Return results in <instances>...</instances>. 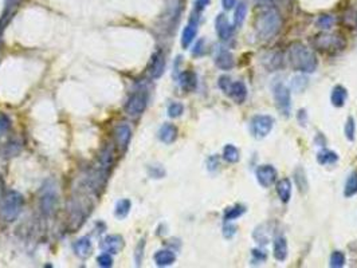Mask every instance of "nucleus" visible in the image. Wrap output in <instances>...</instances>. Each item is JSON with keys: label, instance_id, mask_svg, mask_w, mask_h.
Returning a JSON list of instances; mask_svg holds the SVG:
<instances>
[{"label": "nucleus", "instance_id": "obj_19", "mask_svg": "<svg viewBox=\"0 0 357 268\" xmlns=\"http://www.w3.org/2000/svg\"><path fill=\"white\" fill-rule=\"evenodd\" d=\"M179 130L173 124H164L158 130V138L164 143L175 142L177 138Z\"/></svg>", "mask_w": 357, "mask_h": 268}, {"label": "nucleus", "instance_id": "obj_3", "mask_svg": "<svg viewBox=\"0 0 357 268\" xmlns=\"http://www.w3.org/2000/svg\"><path fill=\"white\" fill-rule=\"evenodd\" d=\"M313 46L315 50L321 51L324 54H334L340 52L347 47L345 39L336 34H320L313 39Z\"/></svg>", "mask_w": 357, "mask_h": 268}, {"label": "nucleus", "instance_id": "obj_30", "mask_svg": "<svg viewBox=\"0 0 357 268\" xmlns=\"http://www.w3.org/2000/svg\"><path fill=\"white\" fill-rule=\"evenodd\" d=\"M294 181H296L298 189L301 190V192H306L307 188H309V184H307V180H306L305 171L301 169V168H298V169H296V172H294Z\"/></svg>", "mask_w": 357, "mask_h": 268}, {"label": "nucleus", "instance_id": "obj_10", "mask_svg": "<svg viewBox=\"0 0 357 268\" xmlns=\"http://www.w3.org/2000/svg\"><path fill=\"white\" fill-rule=\"evenodd\" d=\"M215 28H216V34L220 41L223 42H228L231 41L234 37V26L228 22L227 16L224 14H219L215 19Z\"/></svg>", "mask_w": 357, "mask_h": 268}, {"label": "nucleus", "instance_id": "obj_33", "mask_svg": "<svg viewBox=\"0 0 357 268\" xmlns=\"http://www.w3.org/2000/svg\"><path fill=\"white\" fill-rule=\"evenodd\" d=\"M345 264V255L341 251H334L330 255V267L332 268H341Z\"/></svg>", "mask_w": 357, "mask_h": 268}, {"label": "nucleus", "instance_id": "obj_32", "mask_svg": "<svg viewBox=\"0 0 357 268\" xmlns=\"http://www.w3.org/2000/svg\"><path fill=\"white\" fill-rule=\"evenodd\" d=\"M344 133H345V137H347V139H349V141L355 139L356 124H355V118H353V117H348V118H347V122H345V126H344Z\"/></svg>", "mask_w": 357, "mask_h": 268}, {"label": "nucleus", "instance_id": "obj_13", "mask_svg": "<svg viewBox=\"0 0 357 268\" xmlns=\"http://www.w3.org/2000/svg\"><path fill=\"white\" fill-rule=\"evenodd\" d=\"M101 248L103 250V252H107L110 255L118 254L124 248V239L120 235L106 236L101 243Z\"/></svg>", "mask_w": 357, "mask_h": 268}, {"label": "nucleus", "instance_id": "obj_44", "mask_svg": "<svg viewBox=\"0 0 357 268\" xmlns=\"http://www.w3.org/2000/svg\"><path fill=\"white\" fill-rule=\"evenodd\" d=\"M253 256H254L255 259L258 260V262H263V260H266V255H264L262 251L254 250L253 251Z\"/></svg>", "mask_w": 357, "mask_h": 268}, {"label": "nucleus", "instance_id": "obj_8", "mask_svg": "<svg viewBox=\"0 0 357 268\" xmlns=\"http://www.w3.org/2000/svg\"><path fill=\"white\" fill-rule=\"evenodd\" d=\"M255 176H256V181L260 186L270 188L271 185L275 184L278 173H277V169L273 165H260L255 172Z\"/></svg>", "mask_w": 357, "mask_h": 268}, {"label": "nucleus", "instance_id": "obj_36", "mask_svg": "<svg viewBox=\"0 0 357 268\" xmlns=\"http://www.w3.org/2000/svg\"><path fill=\"white\" fill-rule=\"evenodd\" d=\"M97 262L101 267H111L113 266V258L107 252H103V254L100 255L97 258Z\"/></svg>", "mask_w": 357, "mask_h": 268}, {"label": "nucleus", "instance_id": "obj_37", "mask_svg": "<svg viewBox=\"0 0 357 268\" xmlns=\"http://www.w3.org/2000/svg\"><path fill=\"white\" fill-rule=\"evenodd\" d=\"M231 79H230V77H227V75H223V77H220L218 81V86L219 89L222 90L224 94H227L228 90H230V86H231Z\"/></svg>", "mask_w": 357, "mask_h": 268}, {"label": "nucleus", "instance_id": "obj_35", "mask_svg": "<svg viewBox=\"0 0 357 268\" xmlns=\"http://www.w3.org/2000/svg\"><path fill=\"white\" fill-rule=\"evenodd\" d=\"M183 111H184V106L181 103H179V102H172L171 105L168 106V116L171 117V118L180 117L183 114Z\"/></svg>", "mask_w": 357, "mask_h": 268}, {"label": "nucleus", "instance_id": "obj_1", "mask_svg": "<svg viewBox=\"0 0 357 268\" xmlns=\"http://www.w3.org/2000/svg\"><path fill=\"white\" fill-rule=\"evenodd\" d=\"M289 62L293 70L304 74L314 73L318 66L314 51L301 42H294L289 46Z\"/></svg>", "mask_w": 357, "mask_h": 268}, {"label": "nucleus", "instance_id": "obj_22", "mask_svg": "<svg viewBox=\"0 0 357 268\" xmlns=\"http://www.w3.org/2000/svg\"><path fill=\"white\" fill-rule=\"evenodd\" d=\"M179 82H180L181 89L184 91H194L198 85V79H196L195 73L192 71H183L179 77Z\"/></svg>", "mask_w": 357, "mask_h": 268}, {"label": "nucleus", "instance_id": "obj_24", "mask_svg": "<svg viewBox=\"0 0 357 268\" xmlns=\"http://www.w3.org/2000/svg\"><path fill=\"white\" fill-rule=\"evenodd\" d=\"M175 260H176V255L169 250L158 251V252L154 254V262H156V264H157L158 267H167V266H171V264L175 263Z\"/></svg>", "mask_w": 357, "mask_h": 268}, {"label": "nucleus", "instance_id": "obj_4", "mask_svg": "<svg viewBox=\"0 0 357 268\" xmlns=\"http://www.w3.org/2000/svg\"><path fill=\"white\" fill-rule=\"evenodd\" d=\"M273 97L275 106L278 111L285 117L290 116L292 113V94L290 90L283 82H275L273 85Z\"/></svg>", "mask_w": 357, "mask_h": 268}, {"label": "nucleus", "instance_id": "obj_28", "mask_svg": "<svg viewBox=\"0 0 357 268\" xmlns=\"http://www.w3.org/2000/svg\"><path fill=\"white\" fill-rule=\"evenodd\" d=\"M355 194H357V171L352 172L349 175L348 180L345 182V188H344V196L347 199H351Z\"/></svg>", "mask_w": 357, "mask_h": 268}, {"label": "nucleus", "instance_id": "obj_45", "mask_svg": "<svg viewBox=\"0 0 357 268\" xmlns=\"http://www.w3.org/2000/svg\"><path fill=\"white\" fill-rule=\"evenodd\" d=\"M353 27L357 28V12L353 15Z\"/></svg>", "mask_w": 357, "mask_h": 268}, {"label": "nucleus", "instance_id": "obj_41", "mask_svg": "<svg viewBox=\"0 0 357 268\" xmlns=\"http://www.w3.org/2000/svg\"><path fill=\"white\" fill-rule=\"evenodd\" d=\"M209 1H211V0H196L195 1L196 12H199L200 14V12H202V11H203V9L209 4Z\"/></svg>", "mask_w": 357, "mask_h": 268}, {"label": "nucleus", "instance_id": "obj_43", "mask_svg": "<svg viewBox=\"0 0 357 268\" xmlns=\"http://www.w3.org/2000/svg\"><path fill=\"white\" fill-rule=\"evenodd\" d=\"M222 5L226 11H230L237 5V0H222Z\"/></svg>", "mask_w": 357, "mask_h": 268}, {"label": "nucleus", "instance_id": "obj_11", "mask_svg": "<svg viewBox=\"0 0 357 268\" xmlns=\"http://www.w3.org/2000/svg\"><path fill=\"white\" fill-rule=\"evenodd\" d=\"M215 65L216 67L223 71H228V70L234 69L235 66V58L232 55L231 51H228L224 47H219L218 52L215 55Z\"/></svg>", "mask_w": 357, "mask_h": 268}, {"label": "nucleus", "instance_id": "obj_16", "mask_svg": "<svg viewBox=\"0 0 357 268\" xmlns=\"http://www.w3.org/2000/svg\"><path fill=\"white\" fill-rule=\"evenodd\" d=\"M288 252H289V248H288V240H286V237L281 235L277 236V237H274V241H273L274 258L278 260V262H283V260H286V258H288Z\"/></svg>", "mask_w": 357, "mask_h": 268}, {"label": "nucleus", "instance_id": "obj_6", "mask_svg": "<svg viewBox=\"0 0 357 268\" xmlns=\"http://www.w3.org/2000/svg\"><path fill=\"white\" fill-rule=\"evenodd\" d=\"M274 128V118L267 114H256L251 118L250 130L253 137L256 139H262L267 137Z\"/></svg>", "mask_w": 357, "mask_h": 268}, {"label": "nucleus", "instance_id": "obj_26", "mask_svg": "<svg viewBox=\"0 0 357 268\" xmlns=\"http://www.w3.org/2000/svg\"><path fill=\"white\" fill-rule=\"evenodd\" d=\"M223 160L227 161L228 164H237L241 160V153L237 146H234L232 143H228L223 149Z\"/></svg>", "mask_w": 357, "mask_h": 268}, {"label": "nucleus", "instance_id": "obj_27", "mask_svg": "<svg viewBox=\"0 0 357 268\" xmlns=\"http://www.w3.org/2000/svg\"><path fill=\"white\" fill-rule=\"evenodd\" d=\"M75 254L78 255L79 258H86L92 252V241L89 237H82L79 239L74 244Z\"/></svg>", "mask_w": 357, "mask_h": 268}, {"label": "nucleus", "instance_id": "obj_2", "mask_svg": "<svg viewBox=\"0 0 357 268\" xmlns=\"http://www.w3.org/2000/svg\"><path fill=\"white\" fill-rule=\"evenodd\" d=\"M282 28V18L279 11L275 7H267L263 11H260L255 19V31L256 35L263 39L269 41L277 37Z\"/></svg>", "mask_w": 357, "mask_h": 268}, {"label": "nucleus", "instance_id": "obj_31", "mask_svg": "<svg viewBox=\"0 0 357 268\" xmlns=\"http://www.w3.org/2000/svg\"><path fill=\"white\" fill-rule=\"evenodd\" d=\"M130 211V201L129 200H120L116 205L114 216L117 219H125Z\"/></svg>", "mask_w": 357, "mask_h": 268}, {"label": "nucleus", "instance_id": "obj_34", "mask_svg": "<svg viewBox=\"0 0 357 268\" xmlns=\"http://www.w3.org/2000/svg\"><path fill=\"white\" fill-rule=\"evenodd\" d=\"M333 23L334 19L330 15H321L320 18L317 19V22H315L317 27L321 28V30H329V28H332Z\"/></svg>", "mask_w": 357, "mask_h": 268}, {"label": "nucleus", "instance_id": "obj_25", "mask_svg": "<svg viewBox=\"0 0 357 268\" xmlns=\"http://www.w3.org/2000/svg\"><path fill=\"white\" fill-rule=\"evenodd\" d=\"M317 161L321 165H333L339 161V154L330 149H321L317 153Z\"/></svg>", "mask_w": 357, "mask_h": 268}, {"label": "nucleus", "instance_id": "obj_15", "mask_svg": "<svg viewBox=\"0 0 357 268\" xmlns=\"http://www.w3.org/2000/svg\"><path fill=\"white\" fill-rule=\"evenodd\" d=\"M20 3H22V0H5L4 9H3L1 18H0V30H3L12 19V16L16 14Z\"/></svg>", "mask_w": 357, "mask_h": 268}, {"label": "nucleus", "instance_id": "obj_39", "mask_svg": "<svg viewBox=\"0 0 357 268\" xmlns=\"http://www.w3.org/2000/svg\"><path fill=\"white\" fill-rule=\"evenodd\" d=\"M227 223L228 224H226V225L223 226V235H224L226 239H231L232 236L235 235V232H237V226L230 224V222Z\"/></svg>", "mask_w": 357, "mask_h": 268}, {"label": "nucleus", "instance_id": "obj_18", "mask_svg": "<svg viewBox=\"0 0 357 268\" xmlns=\"http://www.w3.org/2000/svg\"><path fill=\"white\" fill-rule=\"evenodd\" d=\"M130 139V128L125 124H121L116 128V142L121 152H125Z\"/></svg>", "mask_w": 357, "mask_h": 268}, {"label": "nucleus", "instance_id": "obj_14", "mask_svg": "<svg viewBox=\"0 0 357 268\" xmlns=\"http://www.w3.org/2000/svg\"><path fill=\"white\" fill-rule=\"evenodd\" d=\"M227 95L232 98V101L238 103V105H242L243 102L246 101L247 98V88L245 82L242 81H237V82H232L231 86H230V90H228Z\"/></svg>", "mask_w": 357, "mask_h": 268}, {"label": "nucleus", "instance_id": "obj_7", "mask_svg": "<svg viewBox=\"0 0 357 268\" xmlns=\"http://www.w3.org/2000/svg\"><path fill=\"white\" fill-rule=\"evenodd\" d=\"M147 105H148V91L145 89H140L129 97L125 105V110L130 117H139L144 113Z\"/></svg>", "mask_w": 357, "mask_h": 268}, {"label": "nucleus", "instance_id": "obj_40", "mask_svg": "<svg viewBox=\"0 0 357 268\" xmlns=\"http://www.w3.org/2000/svg\"><path fill=\"white\" fill-rule=\"evenodd\" d=\"M8 128H9V120L4 116V114H0V134L4 133Z\"/></svg>", "mask_w": 357, "mask_h": 268}, {"label": "nucleus", "instance_id": "obj_29", "mask_svg": "<svg viewBox=\"0 0 357 268\" xmlns=\"http://www.w3.org/2000/svg\"><path fill=\"white\" fill-rule=\"evenodd\" d=\"M245 213H246V207H243L241 204H237V205H234L231 208L226 209V212H224V220H226V223L231 222V220H237V219H239L241 216H243Z\"/></svg>", "mask_w": 357, "mask_h": 268}, {"label": "nucleus", "instance_id": "obj_9", "mask_svg": "<svg viewBox=\"0 0 357 268\" xmlns=\"http://www.w3.org/2000/svg\"><path fill=\"white\" fill-rule=\"evenodd\" d=\"M198 26H199V12L194 11V14L191 15L190 22L187 24L183 34H181V46L187 48L191 43L194 42L196 34H198Z\"/></svg>", "mask_w": 357, "mask_h": 268}, {"label": "nucleus", "instance_id": "obj_20", "mask_svg": "<svg viewBox=\"0 0 357 268\" xmlns=\"http://www.w3.org/2000/svg\"><path fill=\"white\" fill-rule=\"evenodd\" d=\"M275 189H277V194H278L279 200L282 203H289V200L292 199V181L289 179H282L279 180L275 185Z\"/></svg>", "mask_w": 357, "mask_h": 268}, {"label": "nucleus", "instance_id": "obj_12", "mask_svg": "<svg viewBox=\"0 0 357 268\" xmlns=\"http://www.w3.org/2000/svg\"><path fill=\"white\" fill-rule=\"evenodd\" d=\"M149 74L152 78H160L165 70V56L161 50H157L152 55L151 63H149Z\"/></svg>", "mask_w": 357, "mask_h": 268}, {"label": "nucleus", "instance_id": "obj_46", "mask_svg": "<svg viewBox=\"0 0 357 268\" xmlns=\"http://www.w3.org/2000/svg\"><path fill=\"white\" fill-rule=\"evenodd\" d=\"M258 1H260V3H271L273 0H258Z\"/></svg>", "mask_w": 357, "mask_h": 268}, {"label": "nucleus", "instance_id": "obj_38", "mask_svg": "<svg viewBox=\"0 0 357 268\" xmlns=\"http://www.w3.org/2000/svg\"><path fill=\"white\" fill-rule=\"evenodd\" d=\"M204 45H205V41H204V39H199V41L196 42L194 50H192V54L195 56L204 55V54H205V47H204Z\"/></svg>", "mask_w": 357, "mask_h": 268}, {"label": "nucleus", "instance_id": "obj_17", "mask_svg": "<svg viewBox=\"0 0 357 268\" xmlns=\"http://www.w3.org/2000/svg\"><path fill=\"white\" fill-rule=\"evenodd\" d=\"M263 65L269 71L279 70L283 66V54L281 51H270L263 56Z\"/></svg>", "mask_w": 357, "mask_h": 268}, {"label": "nucleus", "instance_id": "obj_21", "mask_svg": "<svg viewBox=\"0 0 357 268\" xmlns=\"http://www.w3.org/2000/svg\"><path fill=\"white\" fill-rule=\"evenodd\" d=\"M347 98H348L347 89L341 86V85L334 86L333 90H332V95H330V101H332V105L334 107H343L345 105Z\"/></svg>", "mask_w": 357, "mask_h": 268}, {"label": "nucleus", "instance_id": "obj_23", "mask_svg": "<svg viewBox=\"0 0 357 268\" xmlns=\"http://www.w3.org/2000/svg\"><path fill=\"white\" fill-rule=\"evenodd\" d=\"M247 11H249V5H247L246 0H239L237 3V8H235V14H234V27H242L245 20H246Z\"/></svg>", "mask_w": 357, "mask_h": 268}, {"label": "nucleus", "instance_id": "obj_42", "mask_svg": "<svg viewBox=\"0 0 357 268\" xmlns=\"http://www.w3.org/2000/svg\"><path fill=\"white\" fill-rule=\"evenodd\" d=\"M207 165H208V169L209 171H213V169H216L219 167V158L212 156V157L208 158V161H207Z\"/></svg>", "mask_w": 357, "mask_h": 268}, {"label": "nucleus", "instance_id": "obj_5", "mask_svg": "<svg viewBox=\"0 0 357 268\" xmlns=\"http://www.w3.org/2000/svg\"><path fill=\"white\" fill-rule=\"evenodd\" d=\"M23 205V197L16 190H11L3 200L1 205V216L5 222H14L18 218Z\"/></svg>", "mask_w": 357, "mask_h": 268}]
</instances>
